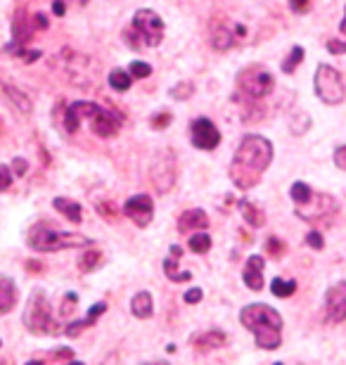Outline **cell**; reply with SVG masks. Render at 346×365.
I'll return each instance as SVG.
<instances>
[{
    "label": "cell",
    "instance_id": "1",
    "mask_svg": "<svg viewBox=\"0 0 346 365\" xmlns=\"http://www.w3.org/2000/svg\"><path fill=\"white\" fill-rule=\"evenodd\" d=\"M270 162H273V145H270V140H266L263 135L249 133L242 138L240 148L233 157L230 180L235 182V187L252 190L254 185H259Z\"/></svg>",
    "mask_w": 346,
    "mask_h": 365
},
{
    "label": "cell",
    "instance_id": "2",
    "mask_svg": "<svg viewBox=\"0 0 346 365\" xmlns=\"http://www.w3.org/2000/svg\"><path fill=\"white\" fill-rule=\"evenodd\" d=\"M240 323L254 334L256 346L275 351L283 344V318L268 304H249L240 311Z\"/></svg>",
    "mask_w": 346,
    "mask_h": 365
},
{
    "label": "cell",
    "instance_id": "3",
    "mask_svg": "<svg viewBox=\"0 0 346 365\" xmlns=\"http://www.w3.org/2000/svg\"><path fill=\"white\" fill-rule=\"evenodd\" d=\"M161 41H164V21L152 10H138L133 21L123 31V43L131 50L157 48Z\"/></svg>",
    "mask_w": 346,
    "mask_h": 365
},
{
    "label": "cell",
    "instance_id": "4",
    "mask_svg": "<svg viewBox=\"0 0 346 365\" xmlns=\"http://www.w3.org/2000/svg\"><path fill=\"white\" fill-rule=\"evenodd\" d=\"M26 242L36 252H62V250H78V247H93V240L73 232H62L50 228L48 223H36L29 230Z\"/></svg>",
    "mask_w": 346,
    "mask_h": 365
},
{
    "label": "cell",
    "instance_id": "5",
    "mask_svg": "<svg viewBox=\"0 0 346 365\" xmlns=\"http://www.w3.org/2000/svg\"><path fill=\"white\" fill-rule=\"evenodd\" d=\"M24 325L34 334H50L57 330V323L53 318V306H50L46 292L34 289L24 309Z\"/></svg>",
    "mask_w": 346,
    "mask_h": 365
},
{
    "label": "cell",
    "instance_id": "6",
    "mask_svg": "<svg viewBox=\"0 0 346 365\" xmlns=\"http://www.w3.org/2000/svg\"><path fill=\"white\" fill-rule=\"evenodd\" d=\"M275 78L261 64H249L238 74V91L249 100H261L273 91Z\"/></svg>",
    "mask_w": 346,
    "mask_h": 365
},
{
    "label": "cell",
    "instance_id": "7",
    "mask_svg": "<svg viewBox=\"0 0 346 365\" xmlns=\"http://www.w3.org/2000/svg\"><path fill=\"white\" fill-rule=\"evenodd\" d=\"M313 86H315V95H318L325 105H342L346 98V88H344L340 71L335 67H330V64H318Z\"/></svg>",
    "mask_w": 346,
    "mask_h": 365
},
{
    "label": "cell",
    "instance_id": "8",
    "mask_svg": "<svg viewBox=\"0 0 346 365\" xmlns=\"http://www.w3.org/2000/svg\"><path fill=\"white\" fill-rule=\"evenodd\" d=\"M337 211V202L335 197H330L325 192H313L311 200L306 204H299L297 209H294V214H297L301 221H322V218H330Z\"/></svg>",
    "mask_w": 346,
    "mask_h": 365
},
{
    "label": "cell",
    "instance_id": "9",
    "mask_svg": "<svg viewBox=\"0 0 346 365\" xmlns=\"http://www.w3.org/2000/svg\"><path fill=\"white\" fill-rule=\"evenodd\" d=\"M190 138H193V145L197 150H216L220 145V130L213 126V121L207 116H200V119L193 121L190 126Z\"/></svg>",
    "mask_w": 346,
    "mask_h": 365
},
{
    "label": "cell",
    "instance_id": "10",
    "mask_svg": "<svg viewBox=\"0 0 346 365\" xmlns=\"http://www.w3.org/2000/svg\"><path fill=\"white\" fill-rule=\"evenodd\" d=\"M34 31H36V26L31 17L26 14V10H17V14H14V19H12V43L5 50L12 55H21L26 50L24 46L34 38Z\"/></svg>",
    "mask_w": 346,
    "mask_h": 365
},
{
    "label": "cell",
    "instance_id": "11",
    "mask_svg": "<svg viewBox=\"0 0 346 365\" xmlns=\"http://www.w3.org/2000/svg\"><path fill=\"white\" fill-rule=\"evenodd\" d=\"M91 128H93V133L95 135H100V138H112L119 133V128H121V121H123V116L119 112H114V109H105V107H100V105H95L93 109V114H91Z\"/></svg>",
    "mask_w": 346,
    "mask_h": 365
},
{
    "label": "cell",
    "instance_id": "12",
    "mask_svg": "<svg viewBox=\"0 0 346 365\" xmlns=\"http://www.w3.org/2000/svg\"><path fill=\"white\" fill-rule=\"evenodd\" d=\"M152 180L159 195L168 192L173 187L175 180V162H173V152H161L152 164Z\"/></svg>",
    "mask_w": 346,
    "mask_h": 365
},
{
    "label": "cell",
    "instance_id": "13",
    "mask_svg": "<svg viewBox=\"0 0 346 365\" xmlns=\"http://www.w3.org/2000/svg\"><path fill=\"white\" fill-rule=\"evenodd\" d=\"M123 214L133 221L138 228H147L154 216V202L150 195H136L123 204Z\"/></svg>",
    "mask_w": 346,
    "mask_h": 365
},
{
    "label": "cell",
    "instance_id": "14",
    "mask_svg": "<svg viewBox=\"0 0 346 365\" xmlns=\"http://www.w3.org/2000/svg\"><path fill=\"white\" fill-rule=\"evenodd\" d=\"M211 46L216 50H230L235 43H238V36H245L242 26H230L225 19H211Z\"/></svg>",
    "mask_w": 346,
    "mask_h": 365
},
{
    "label": "cell",
    "instance_id": "15",
    "mask_svg": "<svg viewBox=\"0 0 346 365\" xmlns=\"http://www.w3.org/2000/svg\"><path fill=\"white\" fill-rule=\"evenodd\" d=\"M325 316L330 323H344L346 320V280L332 284L325 294Z\"/></svg>",
    "mask_w": 346,
    "mask_h": 365
},
{
    "label": "cell",
    "instance_id": "16",
    "mask_svg": "<svg viewBox=\"0 0 346 365\" xmlns=\"http://www.w3.org/2000/svg\"><path fill=\"white\" fill-rule=\"evenodd\" d=\"M95 105L93 102H73L67 109H64V116H62V126L67 133H76L78 130V123L83 119H91Z\"/></svg>",
    "mask_w": 346,
    "mask_h": 365
},
{
    "label": "cell",
    "instance_id": "17",
    "mask_svg": "<svg viewBox=\"0 0 346 365\" xmlns=\"http://www.w3.org/2000/svg\"><path fill=\"white\" fill-rule=\"evenodd\" d=\"M263 268H266V261H263V257H259V254L247 259L242 277H245V284L249 289H254V292L263 289Z\"/></svg>",
    "mask_w": 346,
    "mask_h": 365
},
{
    "label": "cell",
    "instance_id": "18",
    "mask_svg": "<svg viewBox=\"0 0 346 365\" xmlns=\"http://www.w3.org/2000/svg\"><path fill=\"white\" fill-rule=\"evenodd\" d=\"M228 344V334L223 330H209V332H200L193 337V346L200 354L213 351V349H220Z\"/></svg>",
    "mask_w": 346,
    "mask_h": 365
},
{
    "label": "cell",
    "instance_id": "19",
    "mask_svg": "<svg viewBox=\"0 0 346 365\" xmlns=\"http://www.w3.org/2000/svg\"><path fill=\"white\" fill-rule=\"evenodd\" d=\"M183 257V250L178 245H173L171 247V254L164 259V273L168 280H173V282H188V280H193V275L185 273V271H178V261Z\"/></svg>",
    "mask_w": 346,
    "mask_h": 365
},
{
    "label": "cell",
    "instance_id": "20",
    "mask_svg": "<svg viewBox=\"0 0 346 365\" xmlns=\"http://www.w3.org/2000/svg\"><path fill=\"white\" fill-rule=\"evenodd\" d=\"M209 225V216L207 211L202 209H190L185 214H180L178 218V230L180 232H190V230H207Z\"/></svg>",
    "mask_w": 346,
    "mask_h": 365
},
{
    "label": "cell",
    "instance_id": "21",
    "mask_svg": "<svg viewBox=\"0 0 346 365\" xmlns=\"http://www.w3.org/2000/svg\"><path fill=\"white\" fill-rule=\"evenodd\" d=\"M17 304V282L7 275H0V316L10 313Z\"/></svg>",
    "mask_w": 346,
    "mask_h": 365
},
{
    "label": "cell",
    "instance_id": "22",
    "mask_svg": "<svg viewBox=\"0 0 346 365\" xmlns=\"http://www.w3.org/2000/svg\"><path fill=\"white\" fill-rule=\"evenodd\" d=\"M53 207L60 211L62 216H67L71 223H81V221H83V209H81L78 202H71V200H67V197H55Z\"/></svg>",
    "mask_w": 346,
    "mask_h": 365
},
{
    "label": "cell",
    "instance_id": "23",
    "mask_svg": "<svg viewBox=\"0 0 346 365\" xmlns=\"http://www.w3.org/2000/svg\"><path fill=\"white\" fill-rule=\"evenodd\" d=\"M152 311H154V304H152L150 292H138V294L131 299V313H133L136 318H140V320L150 318Z\"/></svg>",
    "mask_w": 346,
    "mask_h": 365
},
{
    "label": "cell",
    "instance_id": "24",
    "mask_svg": "<svg viewBox=\"0 0 346 365\" xmlns=\"http://www.w3.org/2000/svg\"><path fill=\"white\" fill-rule=\"evenodd\" d=\"M240 211H242V216H245V221L249 225H254V228H259V225L266 223V216H263V211L259 207H254L252 202L242 200L240 202Z\"/></svg>",
    "mask_w": 346,
    "mask_h": 365
},
{
    "label": "cell",
    "instance_id": "25",
    "mask_svg": "<svg viewBox=\"0 0 346 365\" xmlns=\"http://www.w3.org/2000/svg\"><path fill=\"white\" fill-rule=\"evenodd\" d=\"M102 266V252L98 250H88L83 257L78 259V268L83 273H93L95 268H100Z\"/></svg>",
    "mask_w": 346,
    "mask_h": 365
},
{
    "label": "cell",
    "instance_id": "26",
    "mask_svg": "<svg viewBox=\"0 0 346 365\" xmlns=\"http://www.w3.org/2000/svg\"><path fill=\"white\" fill-rule=\"evenodd\" d=\"M3 93H5L7 98H10V100L14 102V105H17V107H19V109H21V112H24V114H29V112H31V100H29L26 95L21 93V91H14L12 86L3 83Z\"/></svg>",
    "mask_w": 346,
    "mask_h": 365
},
{
    "label": "cell",
    "instance_id": "27",
    "mask_svg": "<svg viewBox=\"0 0 346 365\" xmlns=\"http://www.w3.org/2000/svg\"><path fill=\"white\" fill-rule=\"evenodd\" d=\"M270 292H273V294L280 297V299H287V297H292L294 292H297V282L285 280V277H275L273 284H270Z\"/></svg>",
    "mask_w": 346,
    "mask_h": 365
},
{
    "label": "cell",
    "instance_id": "28",
    "mask_svg": "<svg viewBox=\"0 0 346 365\" xmlns=\"http://www.w3.org/2000/svg\"><path fill=\"white\" fill-rule=\"evenodd\" d=\"M131 81H133V76L128 74V71H123V69H114L112 74H109V86H112L114 91H128L131 88Z\"/></svg>",
    "mask_w": 346,
    "mask_h": 365
},
{
    "label": "cell",
    "instance_id": "29",
    "mask_svg": "<svg viewBox=\"0 0 346 365\" xmlns=\"http://www.w3.org/2000/svg\"><path fill=\"white\" fill-rule=\"evenodd\" d=\"M188 247H190V252H195V254H207L211 250V237L207 232H197V235L188 240Z\"/></svg>",
    "mask_w": 346,
    "mask_h": 365
},
{
    "label": "cell",
    "instance_id": "30",
    "mask_svg": "<svg viewBox=\"0 0 346 365\" xmlns=\"http://www.w3.org/2000/svg\"><path fill=\"white\" fill-rule=\"evenodd\" d=\"M301 60H304V48H301V46H294V48H292V53L283 60V71H285V74H292V71L301 64Z\"/></svg>",
    "mask_w": 346,
    "mask_h": 365
},
{
    "label": "cell",
    "instance_id": "31",
    "mask_svg": "<svg viewBox=\"0 0 346 365\" xmlns=\"http://www.w3.org/2000/svg\"><path fill=\"white\" fill-rule=\"evenodd\" d=\"M290 195H292V200L297 202V207L299 204H306L308 200H311V195H313V190L306 185V182H294L292 190H290Z\"/></svg>",
    "mask_w": 346,
    "mask_h": 365
},
{
    "label": "cell",
    "instance_id": "32",
    "mask_svg": "<svg viewBox=\"0 0 346 365\" xmlns=\"http://www.w3.org/2000/svg\"><path fill=\"white\" fill-rule=\"evenodd\" d=\"M308 126H311V119H308V114H304V112H299V114L292 119V133H294V135L306 133Z\"/></svg>",
    "mask_w": 346,
    "mask_h": 365
},
{
    "label": "cell",
    "instance_id": "33",
    "mask_svg": "<svg viewBox=\"0 0 346 365\" xmlns=\"http://www.w3.org/2000/svg\"><path fill=\"white\" fill-rule=\"evenodd\" d=\"M193 93H195V86L193 83H185V81H183V83H178V86H175V88H171V98L173 100H188V98H193Z\"/></svg>",
    "mask_w": 346,
    "mask_h": 365
},
{
    "label": "cell",
    "instance_id": "34",
    "mask_svg": "<svg viewBox=\"0 0 346 365\" xmlns=\"http://www.w3.org/2000/svg\"><path fill=\"white\" fill-rule=\"evenodd\" d=\"M133 78H147L152 74V67L147 62H131V71H128Z\"/></svg>",
    "mask_w": 346,
    "mask_h": 365
},
{
    "label": "cell",
    "instance_id": "35",
    "mask_svg": "<svg viewBox=\"0 0 346 365\" xmlns=\"http://www.w3.org/2000/svg\"><path fill=\"white\" fill-rule=\"evenodd\" d=\"M266 252L270 254V257H283L285 254V242L280 237H268L266 240Z\"/></svg>",
    "mask_w": 346,
    "mask_h": 365
},
{
    "label": "cell",
    "instance_id": "36",
    "mask_svg": "<svg viewBox=\"0 0 346 365\" xmlns=\"http://www.w3.org/2000/svg\"><path fill=\"white\" fill-rule=\"evenodd\" d=\"M12 185V169L5 164H0V192H5Z\"/></svg>",
    "mask_w": 346,
    "mask_h": 365
},
{
    "label": "cell",
    "instance_id": "37",
    "mask_svg": "<svg viewBox=\"0 0 346 365\" xmlns=\"http://www.w3.org/2000/svg\"><path fill=\"white\" fill-rule=\"evenodd\" d=\"M171 119H173L171 112H159V114L152 116V126L157 128V130H161V128H166L168 123H171Z\"/></svg>",
    "mask_w": 346,
    "mask_h": 365
},
{
    "label": "cell",
    "instance_id": "38",
    "mask_svg": "<svg viewBox=\"0 0 346 365\" xmlns=\"http://www.w3.org/2000/svg\"><path fill=\"white\" fill-rule=\"evenodd\" d=\"M107 311V304H102V302H98L95 306H91V309H88V316H86V320H88V325H93L95 320H98L102 313Z\"/></svg>",
    "mask_w": 346,
    "mask_h": 365
},
{
    "label": "cell",
    "instance_id": "39",
    "mask_svg": "<svg viewBox=\"0 0 346 365\" xmlns=\"http://www.w3.org/2000/svg\"><path fill=\"white\" fill-rule=\"evenodd\" d=\"M76 304H78V294H73V292H67V294H64V304H62L60 313H62V316H69V311L76 309Z\"/></svg>",
    "mask_w": 346,
    "mask_h": 365
},
{
    "label": "cell",
    "instance_id": "40",
    "mask_svg": "<svg viewBox=\"0 0 346 365\" xmlns=\"http://www.w3.org/2000/svg\"><path fill=\"white\" fill-rule=\"evenodd\" d=\"M327 50H330L332 55H344V53H346V41L330 38V41H327Z\"/></svg>",
    "mask_w": 346,
    "mask_h": 365
},
{
    "label": "cell",
    "instance_id": "41",
    "mask_svg": "<svg viewBox=\"0 0 346 365\" xmlns=\"http://www.w3.org/2000/svg\"><path fill=\"white\" fill-rule=\"evenodd\" d=\"M306 245H308V247H313V250H322V247H325L320 232H308V235H306Z\"/></svg>",
    "mask_w": 346,
    "mask_h": 365
},
{
    "label": "cell",
    "instance_id": "42",
    "mask_svg": "<svg viewBox=\"0 0 346 365\" xmlns=\"http://www.w3.org/2000/svg\"><path fill=\"white\" fill-rule=\"evenodd\" d=\"M183 299H185V304H200L202 302V289L200 287L188 289L185 294H183Z\"/></svg>",
    "mask_w": 346,
    "mask_h": 365
},
{
    "label": "cell",
    "instance_id": "43",
    "mask_svg": "<svg viewBox=\"0 0 346 365\" xmlns=\"http://www.w3.org/2000/svg\"><path fill=\"white\" fill-rule=\"evenodd\" d=\"M335 164L340 166L342 171H346V145H340V148L335 150Z\"/></svg>",
    "mask_w": 346,
    "mask_h": 365
},
{
    "label": "cell",
    "instance_id": "44",
    "mask_svg": "<svg viewBox=\"0 0 346 365\" xmlns=\"http://www.w3.org/2000/svg\"><path fill=\"white\" fill-rule=\"evenodd\" d=\"M29 171V164H26V159H14L12 162V173H17V176H24V173Z\"/></svg>",
    "mask_w": 346,
    "mask_h": 365
},
{
    "label": "cell",
    "instance_id": "45",
    "mask_svg": "<svg viewBox=\"0 0 346 365\" xmlns=\"http://www.w3.org/2000/svg\"><path fill=\"white\" fill-rule=\"evenodd\" d=\"M31 21H34L36 31H39V29H41V31H43V29H48V17L43 12H36L34 17H31Z\"/></svg>",
    "mask_w": 346,
    "mask_h": 365
},
{
    "label": "cell",
    "instance_id": "46",
    "mask_svg": "<svg viewBox=\"0 0 346 365\" xmlns=\"http://www.w3.org/2000/svg\"><path fill=\"white\" fill-rule=\"evenodd\" d=\"M290 5H292V10L294 12H299V14H304L308 7H311V0H290Z\"/></svg>",
    "mask_w": 346,
    "mask_h": 365
},
{
    "label": "cell",
    "instance_id": "47",
    "mask_svg": "<svg viewBox=\"0 0 346 365\" xmlns=\"http://www.w3.org/2000/svg\"><path fill=\"white\" fill-rule=\"evenodd\" d=\"M53 12L57 14V17H64V3H62V0H55V3H53Z\"/></svg>",
    "mask_w": 346,
    "mask_h": 365
},
{
    "label": "cell",
    "instance_id": "48",
    "mask_svg": "<svg viewBox=\"0 0 346 365\" xmlns=\"http://www.w3.org/2000/svg\"><path fill=\"white\" fill-rule=\"evenodd\" d=\"M340 31L346 36V10H344V19H342V24H340Z\"/></svg>",
    "mask_w": 346,
    "mask_h": 365
},
{
    "label": "cell",
    "instance_id": "49",
    "mask_svg": "<svg viewBox=\"0 0 346 365\" xmlns=\"http://www.w3.org/2000/svg\"><path fill=\"white\" fill-rule=\"evenodd\" d=\"M143 365H168L166 361H150V363H143Z\"/></svg>",
    "mask_w": 346,
    "mask_h": 365
},
{
    "label": "cell",
    "instance_id": "50",
    "mask_svg": "<svg viewBox=\"0 0 346 365\" xmlns=\"http://www.w3.org/2000/svg\"><path fill=\"white\" fill-rule=\"evenodd\" d=\"M26 365H43V361H29Z\"/></svg>",
    "mask_w": 346,
    "mask_h": 365
},
{
    "label": "cell",
    "instance_id": "51",
    "mask_svg": "<svg viewBox=\"0 0 346 365\" xmlns=\"http://www.w3.org/2000/svg\"><path fill=\"white\" fill-rule=\"evenodd\" d=\"M78 5H88V0H76Z\"/></svg>",
    "mask_w": 346,
    "mask_h": 365
},
{
    "label": "cell",
    "instance_id": "52",
    "mask_svg": "<svg viewBox=\"0 0 346 365\" xmlns=\"http://www.w3.org/2000/svg\"><path fill=\"white\" fill-rule=\"evenodd\" d=\"M69 365H86V363H78V361H71Z\"/></svg>",
    "mask_w": 346,
    "mask_h": 365
},
{
    "label": "cell",
    "instance_id": "53",
    "mask_svg": "<svg viewBox=\"0 0 346 365\" xmlns=\"http://www.w3.org/2000/svg\"><path fill=\"white\" fill-rule=\"evenodd\" d=\"M0 344H3V341H0Z\"/></svg>",
    "mask_w": 346,
    "mask_h": 365
}]
</instances>
